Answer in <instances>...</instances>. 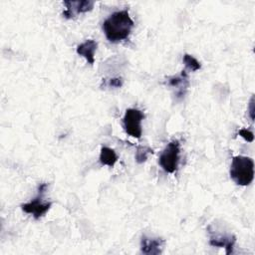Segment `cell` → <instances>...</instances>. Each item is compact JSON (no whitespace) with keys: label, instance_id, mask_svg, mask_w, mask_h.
Listing matches in <instances>:
<instances>
[{"label":"cell","instance_id":"cell-1","mask_svg":"<svg viewBox=\"0 0 255 255\" xmlns=\"http://www.w3.org/2000/svg\"><path fill=\"white\" fill-rule=\"evenodd\" d=\"M128 10H121L111 14L103 23V30L106 38L112 43H119L128 38L133 28Z\"/></svg>","mask_w":255,"mask_h":255},{"label":"cell","instance_id":"cell-2","mask_svg":"<svg viewBox=\"0 0 255 255\" xmlns=\"http://www.w3.org/2000/svg\"><path fill=\"white\" fill-rule=\"evenodd\" d=\"M229 173L236 184L242 186L249 185L254 178L253 159L243 155L234 156L231 161Z\"/></svg>","mask_w":255,"mask_h":255},{"label":"cell","instance_id":"cell-3","mask_svg":"<svg viewBox=\"0 0 255 255\" xmlns=\"http://www.w3.org/2000/svg\"><path fill=\"white\" fill-rule=\"evenodd\" d=\"M180 143L177 139L170 141L159 155V165L167 173H174L178 168Z\"/></svg>","mask_w":255,"mask_h":255},{"label":"cell","instance_id":"cell-4","mask_svg":"<svg viewBox=\"0 0 255 255\" xmlns=\"http://www.w3.org/2000/svg\"><path fill=\"white\" fill-rule=\"evenodd\" d=\"M48 187L47 183H41L38 187V195L31 201L21 205L24 212L31 214L35 219H40L44 216L52 206V202L43 201V195Z\"/></svg>","mask_w":255,"mask_h":255},{"label":"cell","instance_id":"cell-5","mask_svg":"<svg viewBox=\"0 0 255 255\" xmlns=\"http://www.w3.org/2000/svg\"><path fill=\"white\" fill-rule=\"evenodd\" d=\"M144 115L137 109H128L123 119V125L125 131L135 138H140L142 129H141V121L143 120Z\"/></svg>","mask_w":255,"mask_h":255},{"label":"cell","instance_id":"cell-6","mask_svg":"<svg viewBox=\"0 0 255 255\" xmlns=\"http://www.w3.org/2000/svg\"><path fill=\"white\" fill-rule=\"evenodd\" d=\"M66 10L63 12V16L67 19H72L78 14L90 12L94 8V1L82 0V1H65Z\"/></svg>","mask_w":255,"mask_h":255},{"label":"cell","instance_id":"cell-7","mask_svg":"<svg viewBox=\"0 0 255 255\" xmlns=\"http://www.w3.org/2000/svg\"><path fill=\"white\" fill-rule=\"evenodd\" d=\"M163 244L162 238H151L143 235L140 240V250L146 255H158L162 252Z\"/></svg>","mask_w":255,"mask_h":255},{"label":"cell","instance_id":"cell-8","mask_svg":"<svg viewBox=\"0 0 255 255\" xmlns=\"http://www.w3.org/2000/svg\"><path fill=\"white\" fill-rule=\"evenodd\" d=\"M167 83L170 87H172L176 90L175 96L178 100H181L182 98H184V96L186 94V91H187V88L189 86L188 76H187L185 70L181 71L180 75L172 76V77L168 78Z\"/></svg>","mask_w":255,"mask_h":255},{"label":"cell","instance_id":"cell-9","mask_svg":"<svg viewBox=\"0 0 255 255\" xmlns=\"http://www.w3.org/2000/svg\"><path fill=\"white\" fill-rule=\"evenodd\" d=\"M236 241L234 235H215L209 239V244L213 247H224L227 255L233 252V247Z\"/></svg>","mask_w":255,"mask_h":255},{"label":"cell","instance_id":"cell-10","mask_svg":"<svg viewBox=\"0 0 255 255\" xmlns=\"http://www.w3.org/2000/svg\"><path fill=\"white\" fill-rule=\"evenodd\" d=\"M97 47L98 43L95 40H86L77 47V53L84 57L90 65H93L95 63V53L97 51Z\"/></svg>","mask_w":255,"mask_h":255},{"label":"cell","instance_id":"cell-11","mask_svg":"<svg viewBox=\"0 0 255 255\" xmlns=\"http://www.w3.org/2000/svg\"><path fill=\"white\" fill-rule=\"evenodd\" d=\"M117 160H118V155L113 148H110L108 146H102L101 152H100V162L103 165H108L110 167H113L117 162Z\"/></svg>","mask_w":255,"mask_h":255},{"label":"cell","instance_id":"cell-12","mask_svg":"<svg viewBox=\"0 0 255 255\" xmlns=\"http://www.w3.org/2000/svg\"><path fill=\"white\" fill-rule=\"evenodd\" d=\"M183 63L187 69H189L192 72H196L201 69V64L191 55L184 54L183 55Z\"/></svg>","mask_w":255,"mask_h":255},{"label":"cell","instance_id":"cell-13","mask_svg":"<svg viewBox=\"0 0 255 255\" xmlns=\"http://www.w3.org/2000/svg\"><path fill=\"white\" fill-rule=\"evenodd\" d=\"M152 149L148 146H137L135 152V161L137 163H142L147 159L149 153H152Z\"/></svg>","mask_w":255,"mask_h":255},{"label":"cell","instance_id":"cell-14","mask_svg":"<svg viewBox=\"0 0 255 255\" xmlns=\"http://www.w3.org/2000/svg\"><path fill=\"white\" fill-rule=\"evenodd\" d=\"M123 79L122 78H112V79H109L107 82L104 80L103 81V84L104 86H108V87H112V88H121L123 86Z\"/></svg>","mask_w":255,"mask_h":255},{"label":"cell","instance_id":"cell-15","mask_svg":"<svg viewBox=\"0 0 255 255\" xmlns=\"http://www.w3.org/2000/svg\"><path fill=\"white\" fill-rule=\"evenodd\" d=\"M238 133H239L240 136H242L245 140H247V141H249V142L253 141V139H254L253 132L250 131V130L247 129V128H242V129H240Z\"/></svg>","mask_w":255,"mask_h":255},{"label":"cell","instance_id":"cell-16","mask_svg":"<svg viewBox=\"0 0 255 255\" xmlns=\"http://www.w3.org/2000/svg\"><path fill=\"white\" fill-rule=\"evenodd\" d=\"M249 114H250L251 120H253V119H254V97H252L251 100H250V104H249Z\"/></svg>","mask_w":255,"mask_h":255}]
</instances>
